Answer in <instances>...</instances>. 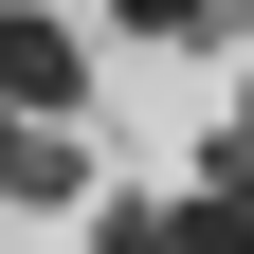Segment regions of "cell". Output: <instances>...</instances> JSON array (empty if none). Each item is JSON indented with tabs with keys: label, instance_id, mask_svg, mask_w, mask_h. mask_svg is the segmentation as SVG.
I'll return each mask as SVG.
<instances>
[{
	"label": "cell",
	"instance_id": "1",
	"mask_svg": "<svg viewBox=\"0 0 254 254\" xmlns=\"http://www.w3.org/2000/svg\"><path fill=\"white\" fill-rule=\"evenodd\" d=\"M73 91H91V37L55 0H0V109L18 127H73Z\"/></svg>",
	"mask_w": 254,
	"mask_h": 254
},
{
	"label": "cell",
	"instance_id": "2",
	"mask_svg": "<svg viewBox=\"0 0 254 254\" xmlns=\"http://www.w3.org/2000/svg\"><path fill=\"white\" fill-rule=\"evenodd\" d=\"M0 200H91V164H73V127H18V109H0Z\"/></svg>",
	"mask_w": 254,
	"mask_h": 254
},
{
	"label": "cell",
	"instance_id": "3",
	"mask_svg": "<svg viewBox=\"0 0 254 254\" xmlns=\"http://www.w3.org/2000/svg\"><path fill=\"white\" fill-rule=\"evenodd\" d=\"M164 254H254V200H218V182H200V200L164 218Z\"/></svg>",
	"mask_w": 254,
	"mask_h": 254
},
{
	"label": "cell",
	"instance_id": "4",
	"mask_svg": "<svg viewBox=\"0 0 254 254\" xmlns=\"http://www.w3.org/2000/svg\"><path fill=\"white\" fill-rule=\"evenodd\" d=\"M218 18H236V0H127V37H164V55H182V37H218Z\"/></svg>",
	"mask_w": 254,
	"mask_h": 254
},
{
	"label": "cell",
	"instance_id": "5",
	"mask_svg": "<svg viewBox=\"0 0 254 254\" xmlns=\"http://www.w3.org/2000/svg\"><path fill=\"white\" fill-rule=\"evenodd\" d=\"M91 254H164V200H91Z\"/></svg>",
	"mask_w": 254,
	"mask_h": 254
}]
</instances>
